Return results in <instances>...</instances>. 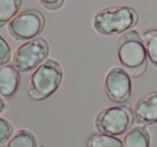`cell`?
I'll list each match as a JSON object with an SVG mask.
<instances>
[{
    "instance_id": "1",
    "label": "cell",
    "mask_w": 157,
    "mask_h": 147,
    "mask_svg": "<svg viewBox=\"0 0 157 147\" xmlns=\"http://www.w3.org/2000/svg\"><path fill=\"white\" fill-rule=\"evenodd\" d=\"M118 57L123 69L132 77H140L147 69V54L142 35L129 30L120 35L117 44Z\"/></svg>"
},
{
    "instance_id": "2",
    "label": "cell",
    "mask_w": 157,
    "mask_h": 147,
    "mask_svg": "<svg viewBox=\"0 0 157 147\" xmlns=\"http://www.w3.org/2000/svg\"><path fill=\"white\" fill-rule=\"evenodd\" d=\"M138 12L127 6H114L99 10L93 17V27L98 33L107 37L123 35L136 27Z\"/></svg>"
},
{
    "instance_id": "3",
    "label": "cell",
    "mask_w": 157,
    "mask_h": 147,
    "mask_svg": "<svg viewBox=\"0 0 157 147\" xmlns=\"http://www.w3.org/2000/svg\"><path fill=\"white\" fill-rule=\"evenodd\" d=\"M62 79L60 63L52 59L46 60L32 73L28 84V95L35 101L46 100L58 90Z\"/></svg>"
},
{
    "instance_id": "4",
    "label": "cell",
    "mask_w": 157,
    "mask_h": 147,
    "mask_svg": "<svg viewBox=\"0 0 157 147\" xmlns=\"http://www.w3.org/2000/svg\"><path fill=\"white\" fill-rule=\"evenodd\" d=\"M134 111L128 105H116L105 108L95 118V128L99 133L121 135L132 126Z\"/></svg>"
},
{
    "instance_id": "5",
    "label": "cell",
    "mask_w": 157,
    "mask_h": 147,
    "mask_svg": "<svg viewBox=\"0 0 157 147\" xmlns=\"http://www.w3.org/2000/svg\"><path fill=\"white\" fill-rule=\"evenodd\" d=\"M49 55V45L41 37L24 43L16 50L13 57V66L19 72L28 73L36 70Z\"/></svg>"
},
{
    "instance_id": "6",
    "label": "cell",
    "mask_w": 157,
    "mask_h": 147,
    "mask_svg": "<svg viewBox=\"0 0 157 147\" xmlns=\"http://www.w3.org/2000/svg\"><path fill=\"white\" fill-rule=\"evenodd\" d=\"M45 27V17L37 10H26L18 13L9 23V32L18 41L33 40Z\"/></svg>"
},
{
    "instance_id": "7",
    "label": "cell",
    "mask_w": 157,
    "mask_h": 147,
    "mask_svg": "<svg viewBox=\"0 0 157 147\" xmlns=\"http://www.w3.org/2000/svg\"><path fill=\"white\" fill-rule=\"evenodd\" d=\"M105 90L108 98L116 103H124L132 96V80L123 68H112L105 79Z\"/></svg>"
},
{
    "instance_id": "8",
    "label": "cell",
    "mask_w": 157,
    "mask_h": 147,
    "mask_svg": "<svg viewBox=\"0 0 157 147\" xmlns=\"http://www.w3.org/2000/svg\"><path fill=\"white\" fill-rule=\"evenodd\" d=\"M135 121L142 126H150L157 122V90L145 95L134 108Z\"/></svg>"
},
{
    "instance_id": "9",
    "label": "cell",
    "mask_w": 157,
    "mask_h": 147,
    "mask_svg": "<svg viewBox=\"0 0 157 147\" xmlns=\"http://www.w3.org/2000/svg\"><path fill=\"white\" fill-rule=\"evenodd\" d=\"M21 86V73L13 64L0 67V96L11 99L17 93Z\"/></svg>"
},
{
    "instance_id": "10",
    "label": "cell",
    "mask_w": 157,
    "mask_h": 147,
    "mask_svg": "<svg viewBox=\"0 0 157 147\" xmlns=\"http://www.w3.org/2000/svg\"><path fill=\"white\" fill-rule=\"evenodd\" d=\"M150 133L143 126L132 128L123 139L125 147H150Z\"/></svg>"
},
{
    "instance_id": "11",
    "label": "cell",
    "mask_w": 157,
    "mask_h": 147,
    "mask_svg": "<svg viewBox=\"0 0 157 147\" xmlns=\"http://www.w3.org/2000/svg\"><path fill=\"white\" fill-rule=\"evenodd\" d=\"M23 0H0V28L10 23L21 10Z\"/></svg>"
},
{
    "instance_id": "12",
    "label": "cell",
    "mask_w": 157,
    "mask_h": 147,
    "mask_svg": "<svg viewBox=\"0 0 157 147\" xmlns=\"http://www.w3.org/2000/svg\"><path fill=\"white\" fill-rule=\"evenodd\" d=\"M88 147H125L124 143L120 139L113 135L94 133L90 135L87 142Z\"/></svg>"
},
{
    "instance_id": "13",
    "label": "cell",
    "mask_w": 157,
    "mask_h": 147,
    "mask_svg": "<svg viewBox=\"0 0 157 147\" xmlns=\"http://www.w3.org/2000/svg\"><path fill=\"white\" fill-rule=\"evenodd\" d=\"M150 62L157 69V29L147 30L142 35Z\"/></svg>"
},
{
    "instance_id": "14",
    "label": "cell",
    "mask_w": 157,
    "mask_h": 147,
    "mask_svg": "<svg viewBox=\"0 0 157 147\" xmlns=\"http://www.w3.org/2000/svg\"><path fill=\"white\" fill-rule=\"evenodd\" d=\"M8 147H37L36 139L30 131L21 129L11 137Z\"/></svg>"
},
{
    "instance_id": "15",
    "label": "cell",
    "mask_w": 157,
    "mask_h": 147,
    "mask_svg": "<svg viewBox=\"0 0 157 147\" xmlns=\"http://www.w3.org/2000/svg\"><path fill=\"white\" fill-rule=\"evenodd\" d=\"M13 126L10 121H8L4 118L0 117V144L6 143L8 140H11L13 135Z\"/></svg>"
},
{
    "instance_id": "16",
    "label": "cell",
    "mask_w": 157,
    "mask_h": 147,
    "mask_svg": "<svg viewBox=\"0 0 157 147\" xmlns=\"http://www.w3.org/2000/svg\"><path fill=\"white\" fill-rule=\"evenodd\" d=\"M11 60V47L9 43L0 35V67L8 64Z\"/></svg>"
},
{
    "instance_id": "17",
    "label": "cell",
    "mask_w": 157,
    "mask_h": 147,
    "mask_svg": "<svg viewBox=\"0 0 157 147\" xmlns=\"http://www.w3.org/2000/svg\"><path fill=\"white\" fill-rule=\"evenodd\" d=\"M45 9L50 11H57L62 8L65 0H39Z\"/></svg>"
},
{
    "instance_id": "18",
    "label": "cell",
    "mask_w": 157,
    "mask_h": 147,
    "mask_svg": "<svg viewBox=\"0 0 157 147\" xmlns=\"http://www.w3.org/2000/svg\"><path fill=\"white\" fill-rule=\"evenodd\" d=\"M6 102H4V100L2 99L1 97H0V114H1L2 112H3L4 110H6Z\"/></svg>"
}]
</instances>
